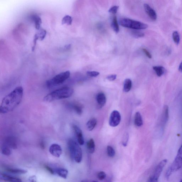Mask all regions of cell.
Listing matches in <instances>:
<instances>
[{
  "label": "cell",
  "mask_w": 182,
  "mask_h": 182,
  "mask_svg": "<svg viewBox=\"0 0 182 182\" xmlns=\"http://www.w3.org/2000/svg\"><path fill=\"white\" fill-rule=\"evenodd\" d=\"M23 91L22 86H18L4 97L0 106V113L4 114L13 111L22 101Z\"/></svg>",
  "instance_id": "cell-1"
},
{
  "label": "cell",
  "mask_w": 182,
  "mask_h": 182,
  "mask_svg": "<svg viewBox=\"0 0 182 182\" xmlns=\"http://www.w3.org/2000/svg\"><path fill=\"white\" fill-rule=\"evenodd\" d=\"M74 90L72 88L65 87L52 92L45 96L44 101L51 102L54 101L69 98L73 94Z\"/></svg>",
  "instance_id": "cell-2"
},
{
  "label": "cell",
  "mask_w": 182,
  "mask_h": 182,
  "mask_svg": "<svg viewBox=\"0 0 182 182\" xmlns=\"http://www.w3.org/2000/svg\"><path fill=\"white\" fill-rule=\"evenodd\" d=\"M68 149L72 159L80 163L82 159V152L80 146L75 140L70 139L68 142Z\"/></svg>",
  "instance_id": "cell-3"
},
{
  "label": "cell",
  "mask_w": 182,
  "mask_h": 182,
  "mask_svg": "<svg viewBox=\"0 0 182 182\" xmlns=\"http://www.w3.org/2000/svg\"><path fill=\"white\" fill-rule=\"evenodd\" d=\"M182 167V144L178 151L177 155L173 163L167 169L165 176L167 179L174 173L181 169Z\"/></svg>",
  "instance_id": "cell-4"
},
{
  "label": "cell",
  "mask_w": 182,
  "mask_h": 182,
  "mask_svg": "<svg viewBox=\"0 0 182 182\" xmlns=\"http://www.w3.org/2000/svg\"><path fill=\"white\" fill-rule=\"evenodd\" d=\"M119 23L122 26L137 30L145 29L148 27L145 23L128 18L121 19Z\"/></svg>",
  "instance_id": "cell-5"
},
{
  "label": "cell",
  "mask_w": 182,
  "mask_h": 182,
  "mask_svg": "<svg viewBox=\"0 0 182 182\" xmlns=\"http://www.w3.org/2000/svg\"><path fill=\"white\" fill-rule=\"evenodd\" d=\"M70 72L66 71L56 75L53 78L47 81L46 85L48 88L53 87L60 85L69 78Z\"/></svg>",
  "instance_id": "cell-6"
},
{
  "label": "cell",
  "mask_w": 182,
  "mask_h": 182,
  "mask_svg": "<svg viewBox=\"0 0 182 182\" xmlns=\"http://www.w3.org/2000/svg\"><path fill=\"white\" fill-rule=\"evenodd\" d=\"M167 159H164L162 160L158 164L155 169L153 172L152 175L149 177L148 181L151 182H156L158 181L162 171L165 166L167 163Z\"/></svg>",
  "instance_id": "cell-7"
},
{
  "label": "cell",
  "mask_w": 182,
  "mask_h": 182,
  "mask_svg": "<svg viewBox=\"0 0 182 182\" xmlns=\"http://www.w3.org/2000/svg\"><path fill=\"white\" fill-rule=\"evenodd\" d=\"M121 121V115L118 111L114 110L112 112L110 116L109 124L113 127L117 126L119 125Z\"/></svg>",
  "instance_id": "cell-8"
},
{
  "label": "cell",
  "mask_w": 182,
  "mask_h": 182,
  "mask_svg": "<svg viewBox=\"0 0 182 182\" xmlns=\"http://www.w3.org/2000/svg\"><path fill=\"white\" fill-rule=\"evenodd\" d=\"M49 152L53 156L57 158L60 157L62 153V148L58 144H52L50 147Z\"/></svg>",
  "instance_id": "cell-9"
},
{
  "label": "cell",
  "mask_w": 182,
  "mask_h": 182,
  "mask_svg": "<svg viewBox=\"0 0 182 182\" xmlns=\"http://www.w3.org/2000/svg\"><path fill=\"white\" fill-rule=\"evenodd\" d=\"M144 9L148 15L153 21H156L157 19V14L154 10L148 4H145L144 5Z\"/></svg>",
  "instance_id": "cell-10"
},
{
  "label": "cell",
  "mask_w": 182,
  "mask_h": 182,
  "mask_svg": "<svg viewBox=\"0 0 182 182\" xmlns=\"http://www.w3.org/2000/svg\"><path fill=\"white\" fill-rule=\"evenodd\" d=\"M73 128L75 131V134H76L77 140H78L79 145H83L84 143V140L82 130L78 126L75 125L73 126Z\"/></svg>",
  "instance_id": "cell-11"
},
{
  "label": "cell",
  "mask_w": 182,
  "mask_h": 182,
  "mask_svg": "<svg viewBox=\"0 0 182 182\" xmlns=\"http://www.w3.org/2000/svg\"><path fill=\"white\" fill-rule=\"evenodd\" d=\"M169 113L168 106L167 105H165L163 108L161 119V123L162 127L164 126L166 124L168 121L169 117Z\"/></svg>",
  "instance_id": "cell-12"
},
{
  "label": "cell",
  "mask_w": 182,
  "mask_h": 182,
  "mask_svg": "<svg viewBox=\"0 0 182 182\" xmlns=\"http://www.w3.org/2000/svg\"><path fill=\"white\" fill-rule=\"evenodd\" d=\"M4 145L11 149H15L17 148V140L14 137H10L7 138Z\"/></svg>",
  "instance_id": "cell-13"
},
{
  "label": "cell",
  "mask_w": 182,
  "mask_h": 182,
  "mask_svg": "<svg viewBox=\"0 0 182 182\" xmlns=\"http://www.w3.org/2000/svg\"><path fill=\"white\" fill-rule=\"evenodd\" d=\"M0 179L2 181L12 182H20L22 181L20 179L13 177L8 175L1 173L0 175Z\"/></svg>",
  "instance_id": "cell-14"
},
{
  "label": "cell",
  "mask_w": 182,
  "mask_h": 182,
  "mask_svg": "<svg viewBox=\"0 0 182 182\" xmlns=\"http://www.w3.org/2000/svg\"><path fill=\"white\" fill-rule=\"evenodd\" d=\"M55 174H56L60 177L66 179L68 175V171L66 169L62 168H57L54 169Z\"/></svg>",
  "instance_id": "cell-15"
},
{
  "label": "cell",
  "mask_w": 182,
  "mask_h": 182,
  "mask_svg": "<svg viewBox=\"0 0 182 182\" xmlns=\"http://www.w3.org/2000/svg\"><path fill=\"white\" fill-rule=\"evenodd\" d=\"M96 100L99 105L100 107H103L106 103V97L104 94L100 93L97 95Z\"/></svg>",
  "instance_id": "cell-16"
},
{
  "label": "cell",
  "mask_w": 182,
  "mask_h": 182,
  "mask_svg": "<svg viewBox=\"0 0 182 182\" xmlns=\"http://www.w3.org/2000/svg\"><path fill=\"white\" fill-rule=\"evenodd\" d=\"M31 18L35 23V27L37 30H39L40 28L42 20L41 18L37 15H33L31 16Z\"/></svg>",
  "instance_id": "cell-17"
},
{
  "label": "cell",
  "mask_w": 182,
  "mask_h": 182,
  "mask_svg": "<svg viewBox=\"0 0 182 182\" xmlns=\"http://www.w3.org/2000/svg\"><path fill=\"white\" fill-rule=\"evenodd\" d=\"M97 120L96 118H92L88 121L86 124V127L89 131H92L95 128L96 125Z\"/></svg>",
  "instance_id": "cell-18"
},
{
  "label": "cell",
  "mask_w": 182,
  "mask_h": 182,
  "mask_svg": "<svg viewBox=\"0 0 182 182\" xmlns=\"http://www.w3.org/2000/svg\"><path fill=\"white\" fill-rule=\"evenodd\" d=\"M134 124L137 126L140 127L143 125V121L141 115L140 113L137 112L135 115Z\"/></svg>",
  "instance_id": "cell-19"
},
{
  "label": "cell",
  "mask_w": 182,
  "mask_h": 182,
  "mask_svg": "<svg viewBox=\"0 0 182 182\" xmlns=\"http://www.w3.org/2000/svg\"><path fill=\"white\" fill-rule=\"evenodd\" d=\"M87 148L88 152L90 153L93 154L95 151V145L94 140L93 138L91 139L87 142Z\"/></svg>",
  "instance_id": "cell-20"
},
{
  "label": "cell",
  "mask_w": 182,
  "mask_h": 182,
  "mask_svg": "<svg viewBox=\"0 0 182 182\" xmlns=\"http://www.w3.org/2000/svg\"><path fill=\"white\" fill-rule=\"evenodd\" d=\"M156 74L159 77H160L163 75L165 72V68L162 66H153V67Z\"/></svg>",
  "instance_id": "cell-21"
},
{
  "label": "cell",
  "mask_w": 182,
  "mask_h": 182,
  "mask_svg": "<svg viewBox=\"0 0 182 182\" xmlns=\"http://www.w3.org/2000/svg\"><path fill=\"white\" fill-rule=\"evenodd\" d=\"M132 86V82L130 79H126L125 80L124 83V91L125 92H128L130 91Z\"/></svg>",
  "instance_id": "cell-22"
},
{
  "label": "cell",
  "mask_w": 182,
  "mask_h": 182,
  "mask_svg": "<svg viewBox=\"0 0 182 182\" xmlns=\"http://www.w3.org/2000/svg\"><path fill=\"white\" fill-rule=\"evenodd\" d=\"M6 170L7 172L15 174H25L27 172V171L24 169L7 168Z\"/></svg>",
  "instance_id": "cell-23"
},
{
  "label": "cell",
  "mask_w": 182,
  "mask_h": 182,
  "mask_svg": "<svg viewBox=\"0 0 182 182\" xmlns=\"http://www.w3.org/2000/svg\"><path fill=\"white\" fill-rule=\"evenodd\" d=\"M111 26L113 30L116 33H118L119 31V26L118 20H117L116 16H114L113 18Z\"/></svg>",
  "instance_id": "cell-24"
},
{
  "label": "cell",
  "mask_w": 182,
  "mask_h": 182,
  "mask_svg": "<svg viewBox=\"0 0 182 182\" xmlns=\"http://www.w3.org/2000/svg\"><path fill=\"white\" fill-rule=\"evenodd\" d=\"M72 18L71 16L66 15L62 19V24H67L70 26L72 24Z\"/></svg>",
  "instance_id": "cell-25"
},
{
  "label": "cell",
  "mask_w": 182,
  "mask_h": 182,
  "mask_svg": "<svg viewBox=\"0 0 182 182\" xmlns=\"http://www.w3.org/2000/svg\"><path fill=\"white\" fill-rule=\"evenodd\" d=\"M1 152L3 154L7 156L10 155L12 153L10 148L5 145L1 148Z\"/></svg>",
  "instance_id": "cell-26"
},
{
  "label": "cell",
  "mask_w": 182,
  "mask_h": 182,
  "mask_svg": "<svg viewBox=\"0 0 182 182\" xmlns=\"http://www.w3.org/2000/svg\"><path fill=\"white\" fill-rule=\"evenodd\" d=\"M173 40L176 45L179 44L180 41V37L178 32L176 31L173 32L172 34Z\"/></svg>",
  "instance_id": "cell-27"
},
{
  "label": "cell",
  "mask_w": 182,
  "mask_h": 182,
  "mask_svg": "<svg viewBox=\"0 0 182 182\" xmlns=\"http://www.w3.org/2000/svg\"><path fill=\"white\" fill-rule=\"evenodd\" d=\"M107 153L110 157H113L115 155V151L113 148L111 146H108L107 148Z\"/></svg>",
  "instance_id": "cell-28"
},
{
  "label": "cell",
  "mask_w": 182,
  "mask_h": 182,
  "mask_svg": "<svg viewBox=\"0 0 182 182\" xmlns=\"http://www.w3.org/2000/svg\"><path fill=\"white\" fill-rule=\"evenodd\" d=\"M38 36L39 37V39L40 40L42 41L44 39L45 37L47 32L46 30L44 29H41L40 30V31H39V32L37 33Z\"/></svg>",
  "instance_id": "cell-29"
},
{
  "label": "cell",
  "mask_w": 182,
  "mask_h": 182,
  "mask_svg": "<svg viewBox=\"0 0 182 182\" xmlns=\"http://www.w3.org/2000/svg\"><path fill=\"white\" fill-rule=\"evenodd\" d=\"M73 109L75 110L77 114L82 115L83 113L82 108L81 106L78 104H75L73 106Z\"/></svg>",
  "instance_id": "cell-30"
},
{
  "label": "cell",
  "mask_w": 182,
  "mask_h": 182,
  "mask_svg": "<svg viewBox=\"0 0 182 182\" xmlns=\"http://www.w3.org/2000/svg\"><path fill=\"white\" fill-rule=\"evenodd\" d=\"M106 175L105 173L103 171H101L99 172L97 175V177L98 179L100 181H102L104 180L106 177Z\"/></svg>",
  "instance_id": "cell-31"
},
{
  "label": "cell",
  "mask_w": 182,
  "mask_h": 182,
  "mask_svg": "<svg viewBox=\"0 0 182 182\" xmlns=\"http://www.w3.org/2000/svg\"><path fill=\"white\" fill-rule=\"evenodd\" d=\"M129 138V134H127V133H126L125 135H124V137H123V140H122V144L124 146H126L127 145V144L128 143V141Z\"/></svg>",
  "instance_id": "cell-32"
},
{
  "label": "cell",
  "mask_w": 182,
  "mask_h": 182,
  "mask_svg": "<svg viewBox=\"0 0 182 182\" xmlns=\"http://www.w3.org/2000/svg\"><path fill=\"white\" fill-rule=\"evenodd\" d=\"M86 74L90 77H96L100 75V73L96 71H88L86 72Z\"/></svg>",
  "instance_id": "cell-33"
},
{
  "label": "cell",
  "mask_w": 182,
  "mask_h": 182,
  "mask_svg": "<svg viewBox=\"0 0 182 182\" xmlns=\"http://www.w3.org/2000/svg\"><path fill=\"white\" fill-rule=\"evenodd\" d=\"M119 7L118 6H114L110 9L109 12L110 13L113 14H116L118 10Z\"/></svg>",
  "instance_id": "cell-34"
},
{
  "label": "cell",
  "mask_w": 182,
  "mask_h": 182,
  "mask_svg": "<svg viewBox=\"0 0 182 182\" xmlns=\"http://www.w3.org/2000/svg\"><path fill=\"white\" fill-rule=\"evenodd\" d=\"M132 34L134 37L137 38L143 37L145 36L144 34L137 31H133Z\"/></svg>",
  "instance_id": "cell-35"
},
{
  "label": "cell",
  "mask_w": 182,
  "mask_h": 182,
  "mask_svg": "<svg viewBox=\"0 0 182 182\" xmlns=\"http://www.w3.org/2000/svg\"><path fill=\"white\" fill-rule=\"evenodd\" d=\"M117 77L116 75H108L107 77V79L110 81H113L116 79Z\"/></svg>",
  "instance_id": "cell-36"
},
{
  "label": "cell",
  "mask_w": 182,
  "mask_h": 182,
  "mask_svg": "<svg viewBox=\"0 0 182 182\" xmlns=\"http://www.w3.org/2000/svg\"><path fill=\"white\" fill-rule=\"evenodd\" d=\"M142 50H143L144 53H145L146 56L148 57L149 58H152V55H151V54L150 52L148 51L147 49H145V48H143V49H142Z\"/></svg>",
  "instance_id": "cell-37"
},
{
  "label": "cell",
  "mask_w": 182,
  "mask_h": 182,
  "mask_svg": "<svg viewBox=\"0 0 182 182\" xmlns=\"http://www.w3.org/2000/svg\"><path fill=\"white\" fill-rule=\"evenodd\" d=\"M45 168L50 173L52 174H55V172H54V169L51 168L48 165L45 166Z\"/></svg>",
  "instance_id": "cell-38"
},
{
  "label": "cell",
  "mask_w": 182,
  "mask_h": 182,
  "mask_svg": "<svg viewBox=\"0 0 182 182\" xmlns=\"http://www.w3.org/2000/svg\"><path fill=\"white\" fill-rule=\"evenodd\" d=\"M36 179H37V178H36V176H31L29 179L30 181L31 182L37 181Z\"/></svg>",
  "instance_id": "cell-39"
},
{
  "label": "cell",
  "mask_w": 182,
  "mask_h": 182,
  "mask_svg": "<svg viewBox=\"0 0 182 182\" xmlns=\"http://www.w3.org/2000/svg\"><path fill=\"white\" fill-rule=\"evenodd\" d=\"M179 70L180 72L182 73V61L181 64H180L179 67Z\"/></svg>",
  "instance_id": "cell-40"
},
{
  "label": "cell",
  "mask_w": 182,
  "mask_h": 182,
  "mask_svg": "<svg viewBox=\"0 0 182 182\" xmlns=\"http://www.w3.org/2000/svg\"><path fill=\"white\" fill-rule=\"evenodd\" d=\"M41 147L42 148H45V145L43 142H42V143H41L40 144Z\"/></svg>",
  "instance_id": "cell-41"
}]
</instances>
